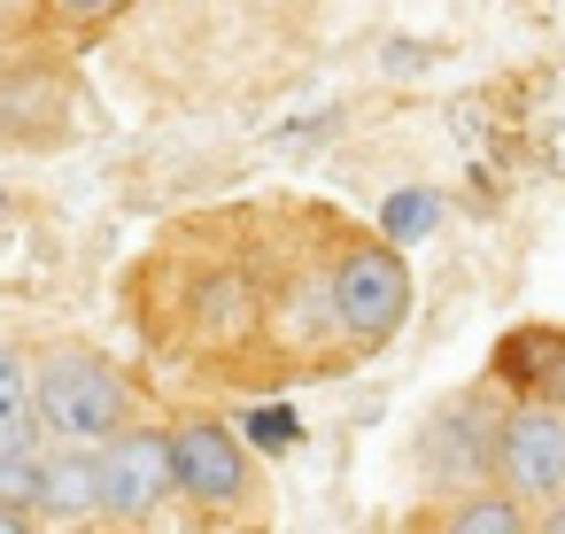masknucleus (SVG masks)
Instances as JSON below:
<instances>
[{
  "mask_svg": "<svg viewBox=\"0 0 565 534\" xmlns=\"http://www.w3.org/2000/svg\"><path fill=\"white\" fill-rule=\"evenodd\" d=\"M32 372H40V426H47V441H86V449H102L117 426H132V380H125L102 349L63 341V349H47Z\"/></svg>",
  "mask_w": 565,
  "mask_h": 534,
  "instance_id": "obj_1",
  "label": "nucleus"
},
{
  "mask_svg": "<svg viewBox=\"0 0 565 534\" xmlns=\"http://www.w3.org/2000/svg\"><path fill=\"white\" fill-rule=\"evenodd\" d=\"M333 325H341V349L364 356V349H387L411 318V264L395 241H341L333 264Z\"/></svg>",
  "mask_w": 565,
  "mask_h": 534,
  "instance_id": "obj_2",
  "label": "nucleus"
},
{
  "mask_svg": "<svg viewBox=\"0 0 565 534\" xmlns=\"http://www.w3.org/2000/svg\"><path fill=\"white\" fill-rule=\"evenodd\" d=\"M179 495L171 426H117L102 441V519H156Z\"/></svg>",
  "mask_w": 565,
  "mask_h": 534,
  "instance_id": "obj_3",
  "label": "nucleus"
},
{
  "mask_svg": "<svg viewBox=\"0 0 565 534\" xmlns=\"http://www.w3.org/2000/svg\"><path fill=\"white\" fill-rule=\"evenodd\" d=\"M495 449H503L495 395H449L418 434V464H426L434 488H480L495 472Z\"/></svg>",
  "mask_w": 565,
  "mask_h": 534,
  "instance_id": "obj_4",
  "label": "nucleus"
},
{
  "mask_svg": "<svg viewBox=\"0 0 565 534\" xmlns=\"http://www.w3.org/2000/svg\"><path fill=\"white\" fill-rule=\"evenodd\" d=\"M171 449H179V495L186 503H202L217 519H233V511L256 503V464H248V441L233 426L186 418V426H171Z\"/></svg>",
  "mask_w": 565,
  "mask_h": 534,
  "instance_id": "obj_5",
  "label": "nucleus"
},
{
  "mask_svg": "<svg viewBox=\"0 0 565 534\" xmlns=\"http://www.w3.org/2000/svg\"><path fill=\"white\" fill-rule=\"evenodd\" d=\"M495 480H503L519 503H550V495H565V403H550V395H519V403L503 410Z\"/></svg>",
  "mask_w": 565,
  "mask_h": 534,
  "instance_id": "obj_6",
  "label": "nucleus"
},
{
  "mask_svg": "<svg viewBox=\"0 0 565 534\" xmlns=\"http://www.w3.org/2000/svg\"><path fill=\"white\" fill-rule=\"evenodd\" d=\"M40 519H55V526L102 519V449L55 441V457H47V472H40Z\"/></svg>",
  "mask_w": 565,
  "mask_h": 534,
  "instance_id": "obj_7",
  "label": "nucleus"
},
{
  "mask_svg": "<svg viewBox=\"0 0 565 534\" xmlns=\"http://www.w3.org/2000/svg\"><path fill=\"white\" fill-rule=\"evenodd\" d=\"M495 380H511L519 395L565 403V325H519V333L495 349Z\"/></svg>",
  "mask_w": 565,
  "mask_h": 534,
  "instance_id": "obj_8",
  "label": "nucleus"
},
{
  "mask_svg": "<svg viewBox=\"0 0 565 534\" xmlns=\"http://www.w3.org/2000/svg\"><path fill=\"white\" fill-rule=\"evenodd\" d=\"M55 125H63L55 71H40V63L0 71V140H55Z\"/></svg>",
  "mask_w": 565,
  "mask_h": 534,
  "instance_id": "obj_9",
  "label": "nucleus"
},
{
  "mask_svg": "<svg viewBox=\"0 0 565 534\" xmlns=\"http://www.w3.org/2000/svg\"><path fill=\"white\" fill-rule=\"evenodd\" d=\"M40 441H47V426H40V372H32L24 349L0 341V457H32Z\"/></svg>",
  "mask_w": 565,
  "mask_h": 534,
  "instance_id": "obj_10",
  "label": "nucleus"
},
{
  "mask_svg": "<svg viewBox=\"0 0 565 534\" xmlns=\"http://www.w3.org/2000/svg\"><path fill=\"white\" fill-rule=\"evenodd\" d=\"M434 526H441V534H519L526 511H519V495L495 480V488H465L449 511H434Z\"/></svg>",
  "mask_w": 565,
  "mask_h": 534,
  "instance_id": "obj_11",
  "label": "nucleus"
},
{
  "mask_svg": "<svg viewBox=\"0 0 565 534\" xmlns=\"http://www.w3.org/2000/svg\"><path fill=\"white\" fill-rule=\"evenodd\" d=\"M47 9H55L63 24H109V17L132 9V0H47Z\"/></svg>",
  "mask_w": 565,
  "mask_h": 534,
  "instance_id": "obj_12",
  "label": "nucleus"
},
{
  "mask_svg": "<svg viewBox=\"0 0 565 534\" xmlns=\"http://www.w3.org/2000/svg\"><path fill=\"white\" fill-rule=\"evenodd\" d=\"M542 526H550V534H565V495H550V503H542Z\"/></svg>",
  "mask_w": 565,
  "mask_h": 534,
  "instance_id": "obj_13",
  "label": "nucleus"
}]
</instances>
